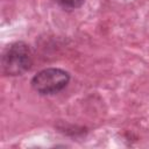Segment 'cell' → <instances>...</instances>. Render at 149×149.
<instances>
[{"label": "cell", "instance_id": "obj_3", "mask_svg": "<svg viewBox=\"0 0 149 149\" xmlns=\"http://www.w3.org/2000/svg\"><path fill=\"white\" fill-rule=\"evenodd\" d=\"M57 2L65 9H76L79 8L85 0H57Z\"/></svg>", "mask_w": 149, "mask_h": 149}, {"label": "cell", "instance_id": "obj_2", "mask_svg": "<svg viewBox=\"0 0 149 149\" xmlns=\"http://www.w3.org/2000/svg\"><path fill=\"white\" fill-rule=\"evenodd\" d=\"M69 80L70 74L66 71L62 69L49 68L40 71L33 77L31 86L37 93L49 95L62 91L68 85Z\"/></svg>", "mask_w": 149, "mask_h": 149}, {"label": "cell", "instance_id": "obj_1", "mask_svg": "<svg viewBox=\"0 0 149 149\" xmlns=\"http://www.w3.org/2000/svg\"><path fill=\"white\" fill-rule=\"evenodd\" d=\"M33 57L28 44L15 42L8 45L1 57V69L7 76H20L31 66Z\"/></svg>", "mask_w": 149, "mask_h": 149}]
</instances>
